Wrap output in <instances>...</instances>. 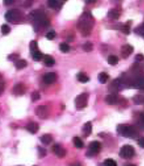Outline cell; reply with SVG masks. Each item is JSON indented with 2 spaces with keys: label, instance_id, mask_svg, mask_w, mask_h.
<instances>
[{
  "label": "cell",
  "instance_id": "cell-7",
  "mask_svg": "<svg viewBox=\"0 0 144 166\" xmlns=\"http://www.w3.org/2000/svg\"><path fill=\"white\" fill-rule=\"evenodd\" d=\"M34 113L39 119H47L49 116V110L47 106L39 105L34 109Z\"/></svg>",
  "mask_w": 144,
  "mask_h": 166
},
{
  "label": "cell",
  "instance_id": "cell-8",
  "mask_svg": "<svg viewBox=\"0 0 144 166\" xmlns=\"http://www.w3.org/2000/svg\"><path fill=\"white\" fill-rule=\"evenodd\" d=\"M101 148V145L100 142H97V141H94V142H91L88 147L87 156L88 157H92V156H96V154L100 152Z\"/></svg>",
  "mask_w": 144,
  "mask_h": 166
},
{
  "label": "cell",
  "instance_id": "cell-22",
  "mask_svg": "<svg viewBox=\"0 0 144 166\" xmlns=\"http://www.w3.org/2000/svg\"><path fill=\"white\" fill-rule=\"evenodd\" d=\"M109 79V75L106 72H101L98 75V80L101 84H105Z\"/></svg>",
  "mask_w": 144,
  "mask_h": 166
},
{
  "label": "cell",
  "instance_id": "cell-34",
  "mask_svg": "<svg viewBox=\"0 0 144 166\" xmlns=\"http://www.w3.org/2000/svg\"><path fill=\"white\" fill-rule=\"evenodd\" d=\"M37 149H38V154H39V158L42 159V158L45 157L46 155H47V150H46L44 148H43V147L41 146H38Z\"/></svg>",
  "mask_w": 144,
  "mask_h": 166
},
{
  "label": "cell",
  "instance_id": "cell-43",
  "mask_svg": "<svg viewBox=\"0 0 144 166\" xmlns=\"http://www.w3.org/2000/svg\"><path fill=\"white\" fill-rule=\"evenodd\" d=\"M140 121L141 124L144 126V112H142L140 114Z\"/></svg>",
  "mask_w": 144,
  "mask_h": 166
},
{
  "label": "cell",
  "instance_id": "cell-3",
  "mask_svg": "<svg viewBox=\"0 0 144 166\" xmlns=\"http://www.w3.org/2000/svg\"><path fill=\"white\" fill-rule=\"evenodd\" d=\"M117 131L120 135L124 137H135L138 134L135 127L129 125H119Z\"/></svg>",
  "mask_w": 144,
  "mask_h": 166
},
{
  "label": "cell",
  "instance_id": "cell-16",
  "mask_svg": "<svg viewBox=\"0 0 144 166\" xmlns=\"http://www.w3.org/2000/svg\"><path fill=\"white\" fill-rule=\"evenodd\" d=\"M82 131L84 137H89V136L91 134V132H92V125H91V122H87V123L84 125L83 127H82Z\"/></svg>",
  "mask_w": 144,
  "mask_h": 166
},
{
  "label": "cell",
  "instance_id": "cell-4",
  "mask_svg": "<svg viewBox=\"0 0 144 166\" xmlns=\"http://www.w3.org/2000/svg\"><path fill=\"white\" fill-rule=\"evenodd\" d=\"M5 18L9 23L16 24V23H20L23 20V14L18 9H11L6 12Z\"/></svg>",
  "mask_w": 144,
  "mask_h": 166
},
{
  "label": "cell",
  "instance_id": "cell-24",
  "mask_svg": "<svg viewBox=\"0 0 144 166\" xmlns=\"http://www.w3.org/2000/svg\"><path fill=\"white\" fill-rule=\"evenodd\" d=\"M73 144L75 145V146L77 148H82L84 147V142H82V140L80 137H75L73 138Z\"/></svg>",
  "mask_w": 144,
  "mask_h": 166
},
{
  "label": "cell",
  "instance_id": "cell-31",
  "mask_svg": "<svg viewBox=\"0 0 144 166\" xmlns=\"http://www.w3.org/2000/svg\"><path fill=\"white\" fill-rule=\"evenodd\" d=\"M40 94L38 91H34L31 94V100L32 102H35L40 99Z\"/></svg>",
  "mask_w": 144,
  "mask_h": 166
},
{
  "label": "cell",
  "instance_id": "cell-42",
  "mask_svg": "<svg viewBox=\"0 0 144 166\" xmlns=\"http://www.w3.org/2000/svg\"><path fill=\"white\" fill-rule=\"evenodd\" d=\"M14 1H15V0H4V3L5 5L9 6V5H11L12 4H14Z\"/></svg>",
  "mask_w": 144,
  "mask_h": 166
},
{
  "label": "cell",
  "instance_id": "cell-40",
  "mask_svg": "<svg viewBox=\"0 0 144 166\" xmlns=\"http://www.w3.org/2000/svg\"><path fill=\"white\" fill-rule=\"evenodd\" d=\"M4 88H5L4 83H2V82H0V96H1V94H2V93L4 92Z\"/></svg>",
  "mask_w": 144,
  "mask_h": 166
},
{
  "label": "cell",
  "instance_id": "cell-19",
  "mask_svg": "<svg viewBox=\"0 0 144 166\" xmlns=\"http://www.w3.org/2000/svg\"><path fill=\"white\" fill-rule=\"evenodd\" d=\"M53 140V137L50 134H43L42 137H40V141L42 144L44 145L49 144Z\"/></svg>",
  "mask_w": 144,
  "mask_h": 166
},
{
  "label": "cell",
  "instance_id": "cell-17",
  "mask_svg": "<svg viewBox=\"0 0 144 166\" xmlns=\"http://www.w3.org/2000/svg\"><path fill=\"white\" fill-rule=\"evenodd\" d=\"M133 87L138 89H144V77H139L133 83Z\"/></svg>",
  "mask_w": 144,
  "mask_h": 166
},
{
  "label": "cell",
  "instance_id": "cell-18",
  "mask_svg": "<svg viewBox=\"0 0 144 166\" xmlns=\"http://www.w3.org/2000/svg\"><path fill=\"white\" fill-rule=\"evenodd\" d=\"M43 60H44V64H45L46 66H48V67H51V66H53V65L55 64L54 58L48 54L44 55Z\"/></svg>",
  "mask_w": 144,
  "mask_h": 166
},
{
  "label": "cell",
  "instance_id": "cell-15",
  "mask_svg": "<svg viewBox=\"0 0 144 166\" xmlns=\"http://www.w3.org/2000/svg\"><path fill=\"white\" fill-rule=\"evenodd\" d=\"M119 99L118 97V94H110L105 96V102L109 105H115L118 103Z\"/></svg>",
  "mask_w": 144,
  "mask_h": 166
},
{
  "label": "cell",
  "instance_id": "cell-35",
  "mask_svg": "<svg viewBox=\"0 0 144 166\" xmlns=\"http://www.w3.org/2000/svg\"><path fill=\"white\" fill-rule=\"evenodd\" d=\"M134 33L141 36H144V27L143 26L137 27L134 29Z\"/></svg>",
  "mask_w": 144,
  "mask_h": 166
},
{
  "label": "cell",
  "instance_id": "cell-48",
  "mask_svg": "<svg viewBox=\"0 0 144 166\" xmlns=\"http://www.w3.org/2000/svg\"><path fill=\"white\" fill-rule=\"evenodd\" d=\"M31 1H32V0H31Z\"/></svg>",
  "mask_w": 144,
  "mask_h": 166
},
{
  "label": "cell",
  "instance_id": "cell-37",
  "mask_svg": "<svg viewBox=\"0 0 144 166\" xmlns=\"http://www.w3.org/2000/svg\"><path fill=\"white\" fill-rule=\"evenodd\" d=\"M48 5L52 9H54L58 5V0H48Z\"/></svg>",
  "mask_w": 144,
  "mask_h": 166
},
{
  "label": "cell",
  "instance_id": "cell-20",
  "mask_svg": "<svg viewBox=\"0 0 144 166\" xmlns=\"http://www.w3.org/2000/svg\"><path fill=\"white\" fill-rule=\"evenodd\" d=\"M107 16L113 20H118L120 18V13L117 9H110L107 13Z\"/></svg>",
  "mask_w": 144,
  "mask_h": 166
},
{
  "label": "cell",
  "instance_id": "cell-44",
  "mask_svg": "<svg viewBox=\"0 0 144 166\" xmlns=\"http://www.w3.org/2000/svg\"><path fill=\"white\" fill-rule=\"evenodd\" d=\"M96 1H97V0H85V2L87 4H91L96 3Z\"/></svg>",
  "mask_w": 144,
  "mask_h": 166
},
{
  "label": "cell",
  "instance_id": "cell-41",
  "mask_svg": "<svg viewBox=\"0 0 144 166\" xmlns=\"http://www.w3.org/2000/svg\"><path fill=\"white\" fill-rule=\"evenodd\" d=\"M138 144L139 146H141V148H144V137H141L139 140Z\"/></svg>",
  "mask_w": 144,
  "mask_h": 166
},
{
  "label": "cell",
  "instance_id": "cell-29",
  "mask_svg": "<svg viewBox=\"0 0 144 166\" xmlns=\"http://www.w3.org/2000/svg\"><path fill=\"white\" fill-rule=\"evenodd\" d=\"M103 166H118V165H117V163L113 159H107L104 161Z\"/></svg>",
  "mask_w": 144,
  "mask_h": 166
},
{
  "label": "cell",
  "instance_id": "cell-47",
  "mask_svg": "<svg viewBox=\"0 0 144 166\" xmlns=\"http://www.w3.org/2000/svg\"><path fill=\"white\" fill-rule=\"evenodd\" d=\"M33 166H36V165H33Z\"/></svg>",
  "mask_w": 144,
  "mask_h": 166
},
{
  "label": "cell",
  "instance_id": "cell-38",
  "mask_svg": "<svg viewBox=\"0 0 144 166\" xmlns=\"http://www.w3.org/2000/svg\"><path fill=\"white\" fill-rule=\"evenodd\" d=\"M18 55L16 54H11L9 56V59L11 61H17L18 58Z\"/></svg>",
  "mask_w": 144,
  "mask_h": 166
},
{
  "label": "cell",
  "instance_id": "cell-11",
  "mask_svg": "<svg viewBox=\"0 0 144 166\" xmlns=\"http://www.w3.org/2000/svg\"><path fill=\"white\" fill-rule=\"evenodd\" d=\"M52 151L60 159L64 158L66 155V150L58 144L53 145V147H52Z\"/></svg>",
  "mask_w": 144,
  "mask_h": 166
},
{
  "label": "cell",
  "instance_id": "cell-45",
  "mask_svg": "<svg viewBox=\"0 0 144 166\" xmlns=\"http://www.w3.org/2000/svg\"><path fill=\"white\" fill-rule=\"evenodd\" d=\"M126 166H137V165H132V164H130V165H126Z\"/></svg>",
  "mask_w": 144,
  "mask_h": 166
},
{
  "label": "cell",
  "instance_id": "cell-27",
  "mask_svg": "<svg viewBox=\"0 0 144 166\" xmlns=\"http://www.w3.org/2000/svg\"><path fill=\"white\" fill-rule=\"evenodd\" d=\"M118 61H119V59L115 56H110L107 58V63H108V64L111 65V66L117 65L118 64Z\"/></svg>",
  "mask_w": 144,
  "mask_h": 166
},
{
  "label": "cell",
  "instance_id": "cell-21",
  "mask_svg": "<svg viewBox=\"0 0 144 166\" xmlns=\"http://www.w3.org/2000/svg\"><path fill=\"white\" fill-rule=\"evenodd\" d=\"M27 65H28V63L25 59H18L15 62V66L18 70H21V69L25 68Z\"/></svg>",
  "mask_w": 144,
  "mask_h": 166
},
{
  "label": "cell",
  "instance_id": "cell-13",
  "mask_svg": "<svg viewBox=\"0 0 144 166\" xmlns=\"http://www.w3.org/2000/svg\"><path fill=\"white\" fill-rule=\"evenodd\" d=\"M58 76L55 72H48L44 76V82L47 85H51L56 81Z\"/></svg>",
  "mask_w": 144,
  "mask_h": 166
},
{
  "label": "cell",
  "instance_id": "cell-39",
  "mask_svg": "<svg viewBox=\"0 0 144 166\" xmlns=\"http://www.w3.org/2000/svg\"><path fill=\"white\" fill-rule=\"evenodd\" d=\"M135 59L136 61H139V62H140V61H143L144 60V56L142 54H138L136 55Z\"/></svg>",
  "mask_w": 144,
  "mask_h": 166
},
{
  "label": "cell",
  "instance_id": "cell-36",
  "mask_svg": "<svg viewBox=\"0 0 144 166\" xmlns=\"http://www.w3.org/2000/svg\"><path fill=\"white\" fill-rule=\"evenodd\" d=\"M56 34L55 31L51 30L47 33V35H46V37H47V39H48V40H53V39L55 38V37H56Z\"/></svg>",
  "mask_w": 144,
  "mask_h": 166
},
{
  "label": "cell",
  "instance_id": "cell-28",
  "mask_svg": "<svg viewBox=\"0 0 144 166\" xmlns=\"http://www.w3.org/2000/svg\"><path fill=\"white\" fill-rule=\"evenodd\" d=\"M70 46L68 44L66 43V42H63L59 45V49L63 53H67L70 51Z\"/></svg>",
  "mask_w": 144,
  "mask_h": 166
},
{
  "label": "cell",
  "instance_id": "cell-2",
  "mask_svg": "<svg viewBox=\"0 0 144 166\" xmlns=\"http://www.w3.org/2000/svg\"><path fill=\"white\" fill-rule=\"evenodd\" d=\"M30 16L32 19L34 20L39 26L47 27L49 25V20L48 19V18L46 16L45 14L42 11L35 9V10L32 11L30 14Z\"/></svg>",
  "mask_w": 144,
  "mask_h": 166
},
{
  "label": "cell",
  "instance_id": "cell-5",
  "mask_svg": "<svg viewBox=\"0 0 144 166\" xmlns=\"http://www.w3.org/2000/svg\"><path fill=\"white\" fill-rule=\"evenodd\" d=\"M89 95L87 93H82L75 98V104L76 108L81 110L86 108L88 104Z\"/></svg>",
  "mask_w": 144,
  "mask_h": 166
},
{
  "label": "cell",
  "instance_id": "cell-14",
  "mask_svg": "<svg viewBox=\"0 0 144 166\" xmlns=\"http://www.w3.org/2000/svg\"><path fill=\"white\" fill-rule=\"evenodd\" d=\"M26 129H28V132H30L31 134H34L38 132L39 129V125L37 122H30L27 125Z\"/></svg>",
  "mask_w": 144,
  "mask_h": 166
},
{
  "label": "cell",
  "instance_id": "cell-12",
  "mask_svg": "<svg viewBox=\"0 0 144 166\" xmlns=\"http://www.w3.org/2000/svg\"><path fill=\"white\" fill-rule=\"evenodd\" d=\"M26 91V87L23 83H18L14 85L13 88V93L16 96H22Z\"/></svg>",
  "mask_w": 144,
  "mask_h": 166
},
{
  "label": "cell",
  "instance_id": "cell-9",
  "mask_svg": "<svg viewBox=\"0 0 144 166\" xmlns=\"http://www.w3.org/2000/svg\"><path fill=\"white\" fill-rule=\"evenodd\" d=\"M120 87H121V84H120L119 78L113 80L108 87L110 94H118V90L120 89Z\"/></svg>",
  "mask_w": 144,
  "mask_h": 166
},
{
  "label": "cell",
  "instance_id": "cell-10",
  "mask_svg": "<svg viewBox=\"0 0 144 166\" xmlns=\"http://www.w3.org/2000/svg\"><path fill=\"white\" fill-rule=\"evenodd\" d=\"M134 51V47L130 45H124L121 47V56L123 58H127Z\"/></svg>",
  "mask_w": 144,
  "mask_h": 166
},
{
  "label": "cell",
  "instance_id": "cell-33",
  "mask_svg": "<svg viewBox=\"0 0 144 166\" xmlns=\"http://www.w3.org/2000/svg\"><path fill=\"white\" fill-rule=\"evenodd\" d=\"M1 33H2V34L4 35H8L9 33H10L11 28H10V27L8 26V25L4 24V25H2V26H1Z\"/></svg>",
  "mask_w": 144,
  "mask_h": 166
},
{
  "label": "cell",
  "instance_id": "cell-30",
  "mask_svg": "<svg viewBox=\"0 0 144 166\" xmlns=\"http://www.w3.org/2000/svg\"><path fill=\"white\" fill-rule=\"evenodd\" d=\"M121 31L124 34L129 35V33H130V24L129 23H126V24L123 25L121 27Z\"/></svg>",
  "mask_w": 144,
  "mask_h": 166
},
{
  "label": "cell",
  "instance_id": "cell-25",
  "mask_svg": "<svg viewBox=\"0 0 144 166\" xmlns=\"http://www.w3.org/2000/svg\"><path fill=\"white\" fill-rule=\"evenodd\" d=\"M82 49H83V50L85 51L91 52L94 49V45H93L91 42H87L85 44H84L83 46H82Z\"/></svg>",
  "mask_w": 144,
  "mask_h": 166
},
{
  "label": "cell",
  "instance_id": "cell-23",
  "mask_svg": "<svg viewBox=\"0 0 144 166\" xmlns=\"http://www.w3.org/2000/svg\"><path fill=\"white\" fill-rule=\"evenodd\" d=\"M77 78L79 82L82 83H86L89 80V78L86 74H85L84 72H79L77 75Z\"/></svg>",
  "mask_w": 144,
  "mask_h": 166
},
{
  "label": "cell",
  "instance_id": "cell-46",
  "mask_svg": "<svg viewBox=\"0 0 144 166\" xmlns=\"http://www.w3.org/2000/svg\"><path fill=\"white\" fill-rule=\"evenodd\" d=\"M142 26H143L144 27V23H143V25H142Z\"/></svg>",
  "mask_w": 144,
  "mask_h": 166
},
{
  "label": "cell",
  "instance_id": "cell-26",
  "mask_svg": "<svg viewBox=\"0 0 144 166\" xmlns=\"http://www.w3.org/2000/svg\"><path fill=\"white\" fill-rule=\"evenodd\" d=\"M43 56L44 55L42 54V52L39 51V50H37V51H34V53L32 54V58L34 59V61H39L43 58Z\"/></svg>",
  "mask_w": 144,
  "mask_h": 166
},
{
  "label": "cell",
  "instance_id": "cell-6",
  "mask_svg": "<svg viewBox=\"0 0 144 166\" xmlns=\"http://www.w3.org/2000/svg\"><path fill=\"white\" fill-rule=\"evenodd\" d=\"M134 147L131 145L125 144L122 147H121L120 150L119 155L121 158L124 159H132L133 156H134Z\"/></svg>",
  "mask_w": 144,
  "mask_h": 166
},
{
  "label": "cell",
  "instance_id": "cell-1",
  "mask_svg": "<svg viewBox=\"0 0 144 166\" xmlns=\"http://www.w3.org/2000/svg\"><path fill=\"white\" fill-rule=\"evenodd\" d=\"M94 24V17L89 12H85L80 17L78 23L77 28L83 36H89L92 31Z\"/></svg>",
  "mask_w": 144,
  "mask_h": 166
},
{
  "label": "cell",
  "instance_id": "cell-32",
  "mask_svg": "<svg viewBox=\"0 0 144 166\" xmlns=\"http://www.w3.org/2000/svg\"><path fill=\"white\" fill-rule=\"evenodd\" d=\"M30 50L31 54H32L34 51H37V42L34 40L31 41L30 43Z\"/></svg>",
  "mask_w": 144,
  "mask_h": 166
}]
</instances>
